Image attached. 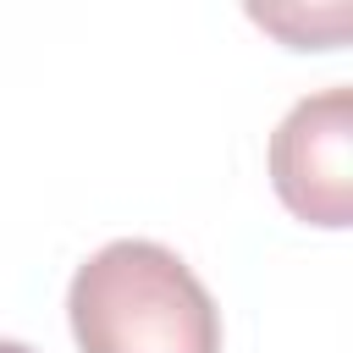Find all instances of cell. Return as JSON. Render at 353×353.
<instances>
[{
    "mask_svg": "<svg viewBox=\"0 0 353 353\" xmlns=\"http://www.w3.org/2000/svg\"><path fill=\"white\" fill-rule=\"evenodd\" d=\"M0 353H33V347H28V342H6V336H0Z\"/></svg>",
    "mask_w": 353,
    "mask_h": 353,
    "instance_id": "3957f363",
    "label": "cell"
},
{
    "mask_svg": "<svg viewBox=\"0 0 353 353\" xmlns=\"http://www.w3.org/2000/svg\"><path fill=\"white\" fill-rule=\"evenodd\" d=\"M66 320L83 353H221L210 287L149 237L88 254L66 287Z\"/></svg>",
    "mask_w": 353,
    "mask_h": 353,
    "instance_id": "6da1fadb",
    "label": "cell"
},
{
    "mask_svg": "<svg viewBox=\"0 0 353 353\" xmlns=\"http://www.w3.org/2000/svg\"><path fill=\"white\" fill-rule=\"evenodd\" d=\"M270 182L309 226L353 221V88L298 99L270 132Z\"/></svg>",
    "mask_w": 353,
    "mask_h": 353,
    "instance_id": "7a4b0ae2",
    "label": "cell"
}]
</instances>
